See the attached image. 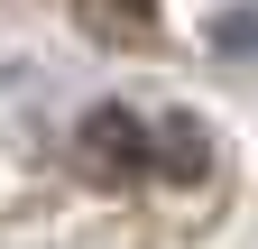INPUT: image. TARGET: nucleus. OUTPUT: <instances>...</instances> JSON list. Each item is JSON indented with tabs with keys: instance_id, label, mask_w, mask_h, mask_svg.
I'll return each instance as SVG.
<instances>
[{
	"instance_id": "f257e3e1",
	"label": "nucleus",
	"mask_w": 258,
	"mask_h": 249,
	"mask_svg": "<svg viewBox=\"0 0 258 249\" xmlns=\"http://www.w3.org/2000/svg\"><path fill=\"white\" fill-rule=\"evenodd\" d=\"M74 157L102 184H194L212 175V130L194 111H139V102H92L74 130Z\"/></svg>"
},
{
	"instance_id": "f03ea898",
	"label": "nucleus",
	"mask_w": 258,
	"mask_h": 249,
	"mask_svg": "<svg viewBox=\"0 0 258 249\" xmlns=\"http://www.w3.org/2000/svg\"><path fill=\"white\" fill-rule=\"evenodd\" d=\"M83 28L111 46H148V0H83Z\"/></svg>"
},
{
	"instance_id": "7ed1b4c3",
	"label": "nucleus",
	"mask_w": 258,
	"mask_h": 249,
	"mask_svg": "<svg viewBox=\"0 0 258 249\" xmlns=\"http://www.w3.org/2000/svg\"><path fill=\"white\" fill-rule=\"evenodd\" d=\"M212 46L221 55H258V10H221L212 19Z\"/></svg>"
}]
</instances>
